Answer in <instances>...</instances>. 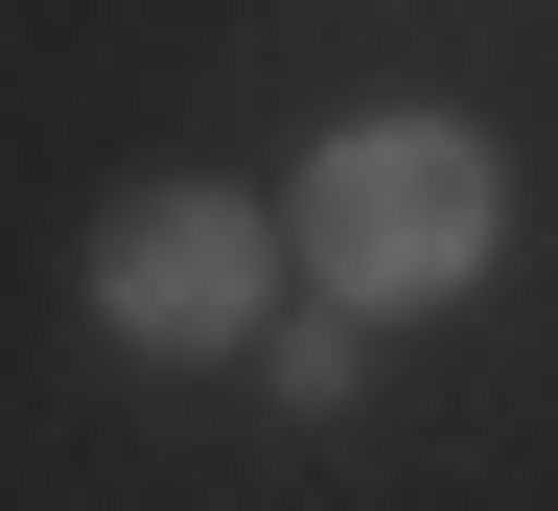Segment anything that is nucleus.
I'll list each match as a JSON object with an SVG mask.
<instances>
[{
	"label": "nucleus",
	"mask_w": 558,
	"mask_h": 511,
	"mask_svg": "<svg viewBox=\"0 0 558 511\" xmlns=\"http://www.w3.org/2000/svg\"><path fill=\"white\" fill-rule=\"evenodd\" d=\"M488 233H512V186H488L465 117H349L326 163H303V256H326V303H465Z\"/></svg>",
	"instance_id": "1"
},
{
	"label": "nucleus",
	"mask_w": 558,
	"mask_h": 511,
	"mask_svg": "<svg viewBox=\"0 0 558 511\" xmlns=\"http://www.w3.org/2000/svg\"><path fill=\"white\" fill-rule=\"evenodd\" d=\"M256 256H279V233H256L233 186H140L117 256H94V303H117L140 349H233V326H256Z\"/></svg>",
	"instance_id": "2"
}]
</instances>
